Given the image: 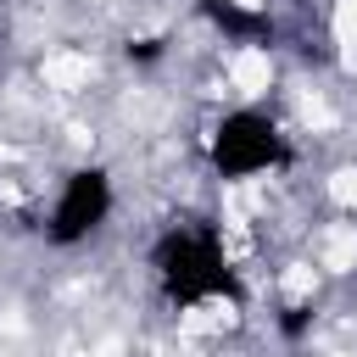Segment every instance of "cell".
<instances>
[{
  "mask_svg": "<svg viewBox=\"0 0 357 357\" xmlns=\"http://www.w3.org/2000/svg\"><path fill=\"white\" fill-rule=\"evenodd\" d=\"M156 268H162V284H167L184 307H201V301H212V296L229 284V262H223L218 240H212V234H195V229L167 234L162 251H156Z\"/></svg>",
  "mask_w": 357,
  "mask_h": 357,
  "instance_id": "6da1fadb",
  "label": "cell"
},
{
  "mask_svg": "<svg viewBox=\"0 0 357 357\" xmlns=\"http://www.w3.org/2000/svg\"><path fill=\"white\" fill-rule=\"evenodd\" d=\"M279 156H284V139L262 112H229L212 128V162H218L223 178H257Z\"/></svg>",
  "mask_w": 357,
  "mask_h": 357,
  "instance_id": "7a4b0ae2",
  "label": "cell"
},
{
  "mask_svg": "<svg viewBox=\"0 0 357 357\" xmlns=\"http://www.w3.org/2000/svg\"><path fill=\"white\" fill-rule=\"evenodd\" d=\"M112 212V184L100 167H84L61 184L56 195V212H50V234L56 240H84L89 229H100V218Z\"/></svg>",
  "mask_w": 357,
  "mask_h": 357,
  "instance_id": "3957f363",
  "label": "cell"
},
{
  "mask_svg": "<svg viewBox=\"0 0 357 357\" xmlns=\"http://www.w3.org/2000/svg\"><path fill=\"white\" fill-rule=\"evenodd\" d=\"M229 78L240 95H262L273 84V61H268V45H240L234 61H229Z\"/></svg>",
  "mask_w": 357,
  "mask_h": 357,
  "instance_id": "277c9868",
  "label": "cell"
},
{
  "mask_svg": "<svg viewBox=\"0 0 357 357\" xmlns=\"http://www.w3.org/2000/svg\"><path fill=\"white\" fill-rule=\"evenodd\" d=\"M45 84L50 89H61V95H78V89H89V56H73V50H56V56H45Z\"/></svg>",
  "mask_w": 357,
  "mask_h": 357,
  "instance_id": "5b68a950",
  "label": "cell"
},
{
  "mask_svg": "<svg viewBox=\"0 0 357 357\" xmlns=\"http://www.w3.org/2000/svg\"><path fill=\"white\" fill-rule=\"evenodd\" d=\"M318 257H324V268H335V273L357 268V223H346V229H329V234L318 240Z\"/></svg>",
  "mask_w": 357,
  "mask_h": 357,
  "instance_id": "8992f818",
  "label": "cell"
},
{
  "mask_svg": "<svg viewBox=\"0 0 357 357\" xmlns=\"http://www.w3.org/2000/svg\"><path fill=\"white\" fill-rule=\"evenodd\" d=\"M329 195H335V206L357 212V167H340V173L329 178Z\"/></svg>",
  "mask_w": 357,
  "mask_h": 357,
  "instance_id": "52a82bcc",
  "label": "cell"
},
{
  "mask_svg": "<svg viewBox=\"0 0 357 357\" xmlns=\"http://www.w3.org/2000/svg\"><path fill=\"white\" fill-rule=\"evenodd\" d=\"M335 33H340V45H357V0L335 6Z\"/></svg>",
  "mask_w": 357,
  "mask_h": 357,
  "instance_id": "ba28073f",
  "label": "cell"
}]
</instances>
